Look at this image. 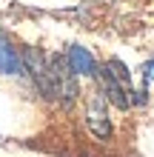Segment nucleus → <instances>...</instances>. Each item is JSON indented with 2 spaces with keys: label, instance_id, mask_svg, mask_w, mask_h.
<instances>
[{
  "label": "nucleus",
  "instance_id": "f257e3e1",
  "mask_svg": "<svg viewBox=\"0 0 154 157\" xmlns=\"http://www.w3.org/2000/svg\"><path fill=\"white\" fill-rule=\"evenodd\" d=\"M108 97L103 94L100 89H94L92 94H88L86 100V109H83V120H86V128H88V134L94 137V140H100V143H108L111 140V117H108Z\"/></svg>",
  "mask_w": 154,
  "mask_h": 157
},
{
  "label": "nucleus",
  "instance_id": "7ed1b4c3",
  "mask_svg": "<svg viewBox=\"0 0 154 157\" xmlns=\"http://www.w3.org/2000/svg\"><path fill=\"white\" fill-rule=\"evenodd\" d=\"M0 75H9V77H17V75H26V66H23V54L12 46V40L0 32Z\"/></svg>",
  "mask_w": 154,
  "mask_h": 157
},
{
  "label": "nucleus",
  "instance_id": "f03ea898",
  "mask_svg": "<svg viewBox=\"0 0 154 157\" xmlns=\"http://www.w3.org/2000/svg\"><path fill=\"white\" fill-rule=\"evenodd\" d=\"M94 80L100 83V91L108 97V103L114 109H120V112H129L131 109V86H126V83L114 75V69L103 63V66H97V75Z\"/></svg>",
  "mask_w": 154,
  "mask_h": 157
},
{
  "label": "nucleus",
  "instance_id": "423d86ee",
  "mask_svg": "<svg viewBox=\"0 0 154 157\" xmlns=\"http://www.w3.org/2000/svg\"><path fill=\"white\" fill-rule=\"evenodd\" d=\"M143 71H146V80H151V77H154V60L146 63V66H143Z\"/></svg>",
  "mask_w": 154,
  "mask_h": 157
},
{
  "label": "nucleus",
  "instance_id": "39448f33",
  "mask_svg": "<svg viewBox=\"0 0 154 157\" xmlns=\"http://www.w3.org/2000/svg\"><path fill=\"white\" fill-rule=\"evenodd\" d=\"M108 66H111V69H114V75H117V77H120V80L126 83V86H131V71H129V69H126V66H123V63H120V60H117V57H111V60H108Z\"/></svg>",
  "mask_w": 154,
  "mask_h": 157
},
{
  "label": "nucleus",
  "instance_id": "20e7f679",
  "mask_svg": "<svg viewBox=\"0 0 154 157\" xmlns=\"http://www.w3.org/2000/svg\"><path fill=\"white\" fill-rule=\"evenodd\" d=\"M66 60H69V66H71V71L77 77H94L97 75V63H94L92 52L86 46H71L66 52Z\"/></svg>",
  "mask_w": 154,
  "mask_h": 157
}]
</instances>
